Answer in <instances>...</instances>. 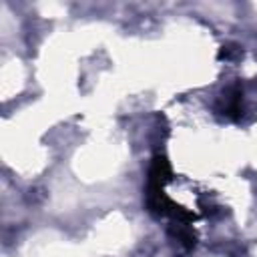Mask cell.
Masks as SVG:
<instances>
[{
	"label": "cell",
	"mask_w": 257,
	"mask_h": 257,
	"mask_svg": "<svg viewBox=\"0 0 257 257\" xmlns=\"http://www.w3.org/2000/svg\"><path fill=\"white\" fill-rule=\"evenodd\" d=\"M171 177H173V171H171V165H169L167 157L165 155H155L153 163H151V169H149L147 187H165V183H169Z\"/></svg>",
	"instance_id": "1"
},
{
	"label": "cell",
	"mask_w": 257,
	"mask_h": 257,
	"mask_svg": "<svg viewBox=\"0 0 257 257\" xmlns=\"http://www.w3.org/2000/svg\"><path fill=\"white\" fill-rule=\"evenodd\" d=\"M169 233L175 235L183 247H187V249H193V247H195V233H193V229H191L187 223H177V221H175V223L171 225Z\"/></svg>",
	"instance_id": "2"
},
{
	"label": "cell",
	"mask_w": 257,
	"mask_h": 257,
	"mask_svg": "<svg viewBox=\"0 0 257 257\" xmlns=\"http://www.w3.org/2000/svg\"><path fill=\"white\" fill-rule=\"evenodd\" d=\"M225 114L233 120H237L241 114H243V108H241V90L235 86L229 96H227V104H225Z\"/></svg>",
	"instance_id": "3"
},
{
	"label": "cell",
	"mask_w": 257,
	"mask_h": 257,
	"mask_svg": "<svg viewBox=\"0 0 257 257\" xmlns=\"http://www.w3.org/2000/svg\"><path fill=\"white\" fill-rule=\"evenodd\" d=\"M241 54V48L237 46V44H223L221 46V50H219V58L223 60H231V58H235V56H239Z\"/></svg>",
	"instance_id": "4"
}]
</instances>
